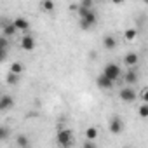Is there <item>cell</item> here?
Instances as JSON below:
<instances>
[{
  "instance_id": "3957f363",
  "label": "cell",
  "mask_w": 148,
  "mask_h": 148,
  "mask_svg": "<svg viewBox=\"0 0 148 148\" xmlns=\"http://www.w3.org/2000/svg\"><path fill=\"white\" fill-rule=\"evenodd\" d=\"M58 145L63 146V148H68L73 145V134L70 129H61L58 132Z\"/></svg>"
},
{
  "instance_id": "8992f818",
  "label": "cell",
  "mask_w": 148,
  "mask_h": 148,
  "mask_svg": "<svg viewBox=\"0 0 148 148\" xmlns=\"http://www.w3.org/2000/svg\"><path fill=\"white\" fill-rule=\"evenodd\" d=\"M119 96H120V99L125 101V103H132V101L136 99V92H134L132 87H124V89H120Z\"/></svg>"
},
{
  "instance_id": "44dd1931",
  "label": "cell",
  "mask_w": 148,
  "mask_h": 148,
  "mask_svg": "<svg viewBox=\"0 0 148 148\" xmlns=\"http://www.w3.org/2000/svg\"><path fill=\"white\" fill-rule=\"evenodd\" d=\"M136 35H138V32H136V30H132V28L125 32V38H127V40H134V37H136Z\"/></svg>"
},
{
  "instance_id": "30bf717a",
  "label": "cell",
  "mask_w": 148,
  "mask_h": 148,
  "mask_svg": "<svg viewBox=\"0 0 148 148\" xmlns=\"http://www.w3.org/2000/svg\"><path fill=\"white\" fill-rule=\"evenodd\" d=\"M138 61H139V58H138V54H136V52H129V54H125V58H124V63H125L129 68L136 66V64H138Z\"/></svg>"
},
{
  "instance_id": "7402d4cb",
  "label": "cell",
  "mask_w": 148,
  "mask_h": 148,
  "mask_svg": "<svg viewBox=\"0 0 148 148\" xmlns=\"http://www.w3.org/2000/svg\"><path fill=\"white\" fill-rule=\"evenodd\" d=\"M0 47H2V49H9V38L7 37H0Z\"/></svg>"
},
{
  "instance_id": "ffe728a7",
  "label": "cell",
  "mask_w": 148,
  "mask_h": 148,
  "mask_svg": "<svg viewBox=\"0 0 148 148\" xmlns=\"http://www.w3.org/2000/svg\"><path fill=\"white\" fill-rule=\"evenodd\" d=\"M7 136H9V129H7V127H4V125H0V141L5 139Z\"/></svg>"
},
{
  "instance_id": "9a60e30c",
  "label": "cell",
  "mask_w": 148,
  "mask_h": 148,
  "mask_svg": "<svg viewBox=\"0 0 148 148\" xmlns=\"http://www.w3.org/2000/svg\"><path fill=\"white\" fill-rule=\"evenodd\" d=\"M11 71L19 73V75H21V73L25 71V64H23V63H19V61H16V63H12V64H11Z\"/></svg>"
},
{
  "instance_id": "8fae6325",
  "label": "cell",
  "mask_w": 148,
  "mask_h": 148,
  "mask_svg": "<svg viewBox=\"0 0 148 148\" xmlns=\"http://www.w3.org/2000/svg\"><path fill=\"white\" fill-rule=\"evenodd\" d=\"M124 80L129 84V86H132V84H136L138 82V71H134L132 68L125 73V75H124Z\"/></svg>"
},
{
  "instance_id": "7a4b0ae2",
  "label": "cell",
  "mask_w": 148,
  "mask_h": 148,
  "mask_svg": "<svg viewBox=\"0 0 148 148\" xmlns=\"http://www.w3.org/2000/svg\"><path fill=\"white\" fill-rule=\"evenodd\" d=\"M103 75L106 77V79H110L112 82H115V80H119L120 77H122V71H120V66L119 64H115V63H108L105 68H103Z\"/></svg>"
},
{
  "instance_id": "603a6c76",
  "label": "cell",
  "mask_w": 148,
  "mask_h": 148,
  "mask_svg": "<svg viewBox=\"0 0 148 148\" xmlns=\"http://www.w3.org/2000/svg\"><path fill=\"white\" fill-rule=\"evenodd\" d=\"M7 51L9 49H2V47H0V63L7 59Z\"/></svg>"
},
{
  "instance_id": "d6986e66",
  "label": "cell",
  "mask_w": 148,
  "mask_h": 148,
  "mask_svg": "<svg viewBox=\"0 0 148 148\" xmlns=\"http://www.w3.org/2000/svg\"><path fill=\"white\" fill-rule=\"evenodd\" d=\"M139 117H141V119H146V117H148V105H146V103H143V105L139 106Z\"/></svg>"
},
{
  "instance_id": "484cf974",
  "label": "cell",
  "mask_w": 148,
  "mask_h": 148,
  "mask_svg": "<svg viewBox=\"0 0 148 148\" xmlns=\"http://www.w3.org/2000/svg\"><path fill=\"white\" fill-rule=\"evenodd\" d=\"M113 4H117V5H120V4H124V0H112Z\"/></svg>"
},
{
  "instance_id": "2e32d148",
  "label": "cell",
  "mask_w": 148,
  "mask_h": 148,
  "mask_svg": "<svg viewBox=\"0 0 148 148\" xmlns=\"http://www.w3.org/2000/svg\"><path fill=\"white\" fill-rule=\"evenodd\" d=\"M42 9L45 12H52L54 11V2L52 0H42Z\"/></svg>"
},
{
  "instance_id": "5bb4252c",
  "label": "cell",
  "mask_w": 148,
  "mask_h": 148,
  "mask_svg": "<svg viewBox=\"0 0 148 148\" xmlns=\"http://www.w3.org/2000/svg\"><path fill=\"white\" fill-rule=\"evenodd\" d=\"M7 84H11V86H16L18 82H19V73H14V71H9L7 73Z\"/></svg>"
},
{
  "instance_id": "e0dca14e",
  "label": "cell",
  "mask_w": 148,
  "mask_h": 148,
  "mask_svg": "<svg viewBox=\"0 0 148 148\" xmlns=\"http://www.w3.org/2000/svg\"><path fill=\"white\" fill-rule=\"evenodd\" d=\"M96 136H98V129L96 127H87L86 129V138L87 139H96Z\"/></svg>"
},
{
  "instance_id": "9c48e42d",
  "label": "cell",
  "mask_w": 148,
  "mask_h": 148,
  "mask_svg": "<svg viewBox=\"0 0 148 148\" xmlns=\"http://www.w3.org/2000/svg\"><path fill=\"white\" fill-rule=\"evenodd\" d=\"M96 84H98V87H99V89H105V91H106V89H112V86H113V82H112L110 79H106L103 73L96 79Z\"/></svg>"
},
{
  "instance_id": "6da1fadb",
  "label": "cell",
  "mask_w": 148,
  "mask_h": 148,
  "mask_svg": "<svg viewBox=\"0 0 148 148\" xmlns=\"http://www.w3.org/2000/svg\"><path fill=\"white\" fill-rule=\"evenodd\" d=\"M77 11H79V16H80V28L82 30H89V28H92L96 25L98 18H96V12L92 9H87V7L79 5Z\"/></svg>"
},
{
  "instance_id": "cb8c5ba5",
  "label": "cell",
  "mask_w": 148,
  "mask_h": 148,
  "mask_svg": "<svg viewBox=\"0 0 148 148\" xmlns=\"http://www.w3.org/2000/svg\"><path fill=\"white\" fill-rule=\"evenodd\" d=\"M80 5L82 7H87V9H92V0H82Z\"/></svg>"
},
{
  "instance_id": "7c38bea8",
  "label": "cell",
  "mask_w": 148,
  "mask_h": 148,
  "mask_svg": "<svg viewBox=\"0 0 148 148\" xmlns=\"http://www.w3.org/2000/svg\"><path fill=\"white\" fill-rule=\"evenodd\" d=\"M115 45H117V40H115V37H112V35H106V37L103 38V47H105L106 51H112V49H115Z\"/></svg>"
},
{
  "instance_id": "5b68a950",
  "label": "cell",
  "mask_w": 148,
  "mask_h": 148,
  "mask_svg": "<svg viewBox=\"0 0 148 148\" xmlns=\"http://www.w3.org/2000/svg\"><path fill=\"white\" fill-rule=\"evenodd\" d=\"M108 127H110V132H112V134H120V132L124 131V120H122L119 115H115V117H112Z\"/></svg>"
},
{
  "instance_id": "277c9868",
  "label": "cell",
  "mask_w": 148,
  "mask_h": 148,
  "mask_svg": "<svg viewBox=\"0 0 148 148\" xmlns=\"http://www.w3.org/2000/svg\"><path fill=\"white\" fill-rule=\"evenodd\" d=\"M0 26H2V32H4V37H14L16 35V32H18V28L14 26V23L12 21H7V19H0Z\"/></svg>"
},
{
  "instance_id": "4fadbf2b",
  "label": "cell",
  "mask_w": 148,
  "mask_h": 148,
  "mask_svg": "<svg viewBox=\"0 0 148 148\" xmlns=\"http://www.w3.org/2000/svg\"><path fill=\"white\" fill-rule=\"evenodd\" d=\"M12 23H14V26H16L18 30H28V28H30V23H28L25 18H16Z\"/></svg>"
},
{
  "instance_id": "d4e9b609",
  "label": "cell",
  "mask_w": 148,
  "mask_h": 148,
  "mask_svg": "<svg viewBox=\"0 0 148 148\" xmlns=\"http://www.w3.org/2000/svg\"><path fill=\"white\" fill-rule=\"evenodd\" d=\"M96 145H94V139H87L86 143H84V148H94Z\"/></svg>"
},
{
  "instance_id": "4316f807",
  "label": "cell",
  "mask_w": 148,
  "mask_h": 148,
  "mask_svg": "<svg viewBox=\"0 0 148 148\" xmlns=\"http://www.w3.org/2000/svg\"><path fill=\"white\" fill-rule=\"evenodd\" d=\"M0 92H2V91H0Z\"/></svg>"
},
{
  "instance_id": "ba28073f",
  "label": "cell",
  "mask_w": 148,
  "mask_h": 148,
  "mask_svg": "<svg viewBox=\"0 0 148 148\" xmlns=\"http://www.w3.org/2000/svg\"><path fill=\"white\" fill-rule=\"evenodd\" d=\"M35 45H37V42H35L33 35H25L23 37V40H21V49L23 51H33Z\"/></svg>"
},
{
  "instance_id": "ac0fdd59",
  "label": "cell",
  "mask_w": 148,
  "mask_h": 148,
  "mask_svg": "<svg viewBox=\"0 0 148 148\" xmlns=\"http://www.w3.org/2000/svg\"><path fill=\"white\" fill-rule=\"evenodd\" d=\"M16 143H18V146H30V141H28V138L25 134H19L18 139H16Z\"/></svg>"
},
{
  "instance_id": "52a82bcc",
  "label": "cell",
  "mask_w": 148,
  "mask_h": 148,
  "mask_svg": "<svg viewBox=\"0 0 148 148\" xmlns=\"http://www.w3.org/2000/svg\"><path fill=\"white\" fill-rule=\"evenodd\" d=\"M14 106V98L9 96V94H4L0 96V112H7Z\"/></svg>"
}]
</instances>
